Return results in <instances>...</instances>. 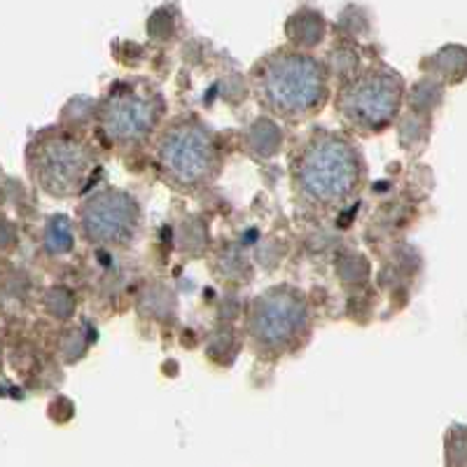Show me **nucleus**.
Instances as JSON below:
<instances>
[{
  "mask_svg": "<svg viewBox=\"0 0 467 467\" xmlns=\"http://www.w3.org/2000/svg\"><path fill=\"white\" fill-rule=\"evenodd\" d=\"M360 157L339 136H316L295 160V185L299 197L314 206H339L360 185Z\"/></svg>",
  "mask_w": 467,
  "mask_h": 467,
  "instance_id": "obj_1",
  "label": "nucleus"
},
{
  "mask_svg": "<svg viewBox=\"0 0 467 467\" xmlns=\"http://www.w3.org/2000/svg\"><path fill=\"white\" fill-rule=\"evenodd\" d=\"M260 101L283 117H302L318 110L327 96V75L314 57L281 52L266 58L255 73Z\"/></svg>",
  "mask_w": 467,
  "mask_h": 467,
  "instance_id": "obj_2",
  "label": "nucleus"
},
{
  "mask_svg": "<svg viewBox=\"0 0 467 467\" xmlns=\"http://www.w3.org/2000/svg\"><path fill=\"white\" fill-rule=\"evenodd\" d=\"M166 178L181 187H199L218 173L220 154L211 133L194 122H175L160 143Z\"/></svg>",
  "mask_w": 467,
  "mask_h": 467,
  "instance_id": "obj_3",
  "label": "nucleus"
},
{
  "mask_svg": "<svg viewBox=\"0 0 467 467\" xmlns=\"http://www.w3.org/2000/svg\"><path fill=\"white\" fill-rule=\"evenodd\" d=\"M402 85L393 73L372 70L344 87L339 96V110L356 129H381L395 117L400 108Z\"/></svg>",
  "mask_w": 467,
  "mask_h": 467,
  "instance_id": "obj_4",
  "label": "nucleus"
},
{
  "mask_svg": "<svg viewBox=\"0 0 467 467\" xmlns=\"http://www.w3.org/2000/svg\"><path fill=\"white\" fill-rule=\"evenodd\" d=\"M94 166V157L85 143L73 136L57 133L40 143L36 154L37 181L52 194H75L85 187Z\"/></svg>",
  "mask_w": 467,
  "mask_h": 467,
  "instance_id": "obj_5",
  "label": "nucleus"
},
{
  "mask_svg": "<svg viewBox=\"0 0 467 467\" xmlns=\"http://www.w3.org/2000/svg\"><path fill=\"white\" fill-rule=\"evenodd\" d=\"M306 325V306L297 292L271 290L255 302L250 316V335L265 348H285L295 344Z\"/></svg>",
  "mask_w": 467,
  "mask_h": 467,
  "instance_id": "obj_6",
  "label": "nucleus"
},
{
  "mask_svg": "<svg viewBox=\"0 0 467 467\" xmlns=\"http://www.w3.org/2000/svg\"><path fill=\"white\" fill-rule=\"evenodd\" d=\"M160 106L154 96L140 89H115L101 106V127L108 139L133 143L145 139L157 124Z\"/></svg>",
  "mask_w": 467,
  "mask_h": 467,
  "instance_id": "obj_7",
  "label": "nucleus"
},
{
  "mask_svg": "<svg viewBox=\"0 0 467 467\" xmlns=\"http://www.w3.org/2000/svg\"><path fill=\"white\" fill-rule=\"evenodd\" d=\"M82 224L96 244H127L139 224V208L122 192H106L82 208Z\"/></svg>",
  "mask_w": 467,
  "mask_h": 467,
  "instance_id": "obj_8",
  "label": "nucleus"
}]
</instances>
